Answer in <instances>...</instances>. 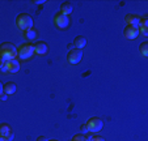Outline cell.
<instances>
[{
	"mask_svg": "<svg viewBox=\"0 0 148 141\" xmlns=\"http://www.w3.org/2000/svg\"><path fill=\"white\" fill-rule=\"evenodd\" d=\"M72 9H73L72 3H70V1H64V3H62V5H60V13L68 16V14L72 12Z\"/></svg>",
	"mask_w": 148,
	"mask_h": 141,
	"instance_id": "obj_15",
	"label": "cell"
},
{
	"mask_svg": "<svg viewBox=\"0 0 148 141\" xmlns=\"http://www.w3.org/2000/svg\"><path fill=\"white\" fill-rule=\"evenodd\" d=\"M125 21H126V24H127V25L138 26V25H139V21H140V17L136 16V14H126Z\"/></svg>",
	"mask_w": 148,
	"mask_h": 141,
	"instance_id": "obj_12",
	"label": "cell"
},
{
	"mask_svg": "<svg viewBox=\"0 0 148 141\" xmlns=\"http://www.w3.org/2000/svg\"><path fill=\"white\" fill-rule=\"evenodd\" d=\"M123 34L127 39H135L138 35H139V29L138 26H131V25H127L123 30Z\"/></svg>",
	"mask_w": 148,
	"mask_h": 141,
	"instance_id": "obj_8",
	"label": "cell"
},
{
	"mask_svg": "<svg viewBox=\"0 0 148 141\" xmlns=\"http://www.w3.org/2000/svg\"><path fill=\"white\" fill-rule=\"evenodd\" d=\"M4 93L7 94V95H9V94H13V93H16V90H17V85L14 82H12V81H8L7 84H4Z\"/></svg>",
	"mask_w": 148,
	"mask_h": 141,
	"instance_id": "obj_13",
	"label": "cell"
},
{
	"mask_svg": "<svg viewBox=\"0 0 148 141\" xmlns=\"http://www.w3.org/2000/svg\"><path fill=\"white\" fill-rule=\"evenodd\" d=\"M0 141H9V140H7L5 137H0Z\"/></svg>",
	"mask_w": 148,
	"mask_h": 141,
	"instance_id": "obj_27",
	"label": "cell"
},
{
	"mask_svg": "<svg viewBox=\"0 0 148 141\" xmlns=\"http://www.w3.org/2000/svg\"><path fill=\"white\" fill-rule=\"evenodd\" d=\"M138 29H139V34L142 33L144 37L148 35V20L145 18V17H142V18H140Z\"/></svg>",
	"mask_w": 148,
	"mask_h": 141,
	"instance_id": "obj_11",
	"label": "cell"
},
{
	"mask_svg": "<svg viewBox=\"0 0 148 141\" xmlns=\"http://www.w3.org/2000/svg\"><path fill=\"white\" fill-rule=\"evenodd\" d=\"M4 65H5V61H4V60H3V59H1V56H0V69L3 68V67H4Z\"/></svg>",
	"mask_w": 148,
	"mask_h": 141,
	"instance_id": "obj_20",
	"label": "cell"
},
{
	"mask_svg": "<svg viewBox=\"0 0 148 141\" xmlns=\"http://www.w3.org/2000/svg\"><path fill=\"white\" fill-rule=\"evenodd\" d=\"M37 141H47V140H46L45 136H39V137L37 138Z\"/></svg>",
	"mask_w": 148,
	"mask_h": 141,
	"instance_id": "obj_23",
	"label": "cell"
},
{
	"mask_svg": "<svg viewBox=\"0 0 148 141\" xmlns=\"http://www.w3.org/2000/svg\"><path fill=\"white\" fill-rule=\"evenodd\" d=\"M3 89H4V84H1V82H0V94H3V93H4V90H3Z\"/></svg>",
	"mask_w": 148,
	"mask_h": 141,
	"instance_id": "obj_24",
	"label": "cell"
},
{
	"mask_svg": "<svg viewBox=\"0 0 148 141\" xmlns=\"http://www.w3.org/2000/svg\"><path fill=\"white\" fill-rule=\"evenodd\" d=\"M5 67L8 69V72L11 73H16L20 71V61L17 59H12V60L5 61Z\"/></svg>",
	"mask_w": 148,
	"mask_h": 141,
	"instance_id": "obj_9",
	"label": "cell"
},
{
	"mask_svg": "<svg viewBox=\"0 0 148 141\" xmlns=\"http://www.w3.org/2000/svg\"><path fill=\"white\" fill-rule=\"evenodd\" d=\"M47 141H58V140H54V138H53V140H47Z\"/></svg>",
	"mask_w": 148,
	"mask_h": 141,
	"instance_id": "obj_28",
	"label": "cell"
},
{
	"mask_svg": "<svg viewBox=\"0 0 148 141\" xmlns=\"http://www.w3.org/2000/svg\"><path fill=\"white\" fill-rule=\"evenodd\" d=\"M89 141H105V138L102 137V136H93V137H90L89 138Z\"/></svg>",
	"mask_w": 148,
	"mask_h": 141,
	"instance_id": "obj_19",
	"label": "cell"
},
{
	"mask_svg": "<svg viewBox=\"0 0 148 141\" xmlns=\"http://www.w3.org/2000/svg\"><path fill=\"white\" fill-rule=\"evenodd\" d=\"M16 25L23 31L33 28V17L29 13H20L16 18Z\"/></svg>",
	"mask_w": 148,
	"mask_h": 141,
	"instance_id": "obj_2",
	"label": "cell"
},
{
	"mask_svg": "<svg viewBox=\"0 0 148 141\" xmlns=\"http://www.w3.org/2000/svg\"><path fill=\"white\" fill-rule=\"evenodd\" d=\"M34 3H36V4H43V3H45V0H36Z\"/></svg>",
	"mask_w": 148,
	"mask_h": 141,
	"instance_id": "obj_25",
	"label": "cell"
},
{
	"mask_svg": "<svg viewBox=\"0 0 148 141\" xmlns=\"http://www.w3.org/2000/svg\"><path fill=\"white\" fill-rule=\"evenodd\" d=\"M1 71H3V72H8V69H7V67H5V65H4L3 68H1Z\"/></svg>",
	"mask_w": 148,
	"mask_h": 141,
	"instance_id": "obj_26",
	"label": "cell"
},
{
	"mask_svg": "<svg viewBox=\"0 0 148 141\" xmlns=\"http://www.w3.org/2000/svg\"><path fill=\"white\" fill-rule=\"evenodd\" d=\"M13 131H12V128L9 127V124H7V123H1L0 124V137H5L7 140L12 141L13 140Z\"/></svg>",
	"mask_w": 148,
	"mask_h": 141,
	"instance_id": "obj_7",
	"label": "cell"
},
{
	"mask_svg": "<svg viewBox=\"0 0 148 141\" xmlns=\"http://www.w3.org/2000/svg\"><path fill=\"white\" fill-rule=\"evenodd\" d=\"M81 58H83V51L79 48H71L70 52L67 54V59L71 64H77L80 63Z\"/></svg>",
	"mask_w": 148,
	"mask_h": 141,
	"instance_id": "obj_6",
	"label": "cell"
},
{
	"mask_svg": "<svg viewBox=\"0 0 148 141\" xmlns=\"http://www.w3.org/2000/svg\"><path fill=\"white\" fill-rule=\"evenodd\" d=\"M73 44H75L76 48H79V50H81L83 47H85V44H87V38L83 35H77L75 39H73Z\"/></svg>",
	"mask_w": 148,
	"mask_h": 141,
	"instance_id": "obj_14",
	"label": "cell"
},
{
	"mask_svg": "<svg viewBox=\"0 0 148 141\" xmlns=\"http://www.w3.org/2000/svg\"><path fill=\"white\" fill-rule=\"evenodd\" d=\"M71 141H89V140H88V137L84 133H77V135L73 136Z\"/></svg>",
	"mask_w": 148,
	"mask_h": 141,
	"instance_id": "obj_18",
	"label": "cell"
},
{
	"mask_svg": "<svg viewBox=\"0 0 148 141\" xmlns=\"http://www.w3.org/2000/svg\"><path fill=\"white\" fill-rule=\"evenodd\" d=\"M0 56L4 61L17 58V47L11 42H3L0 44Z\"/></svg>",
	"mask_w": 148,
	"mask_h": 141,
	"instance_id": "obj_1",
	"label": "cell"
},
{
	"mask_svg": "<svg viewBox=\"0 0 148 141\" xmlns=\"http://www.w3.org/2000/svg\"><path fill=\"white\" fill-rule=\"evenodd\" d=\"M54 22H55V25L58 26L59 29H66L68 26V24H70V18H68V16L58 12V13L54 16Z\"/></svg>",
	"mask_w": 148,
	"mask_h": 141,
	"instance_id": "obj_5",
	"label": "cell"
},
{
	"mask_svg": "<svg viewBox=\"0 0 148 141\" xmlns=\"http://www.w3.org/2000/svg\"><path fill=\"white\" fill-rule=\"evenodd\" d=\"M34 54V44L32 43H23L17 47V56L20 59H29Z\"/></svg>",
	"mask_w": 148,
	"mask_h": 141,
	"instance_id": "obj_3",
	"label": "cell"
},
{
	"mask_svg": "<svg viewBox=\"0 0 148 141\" xmlns=\"http://www.w3.org/2000/svg\"><path fill=\"white\" fill-rule=\"evenodd\" d=\"M139 51L143 56H148V42H143V43H140Z\"/></svg>",
	"mask_w": 148,
	"mask_h": 141,
	"instance_id": "obj_17",
	"label": "cell"
},
{
	"mask_svg": "<svg viewBox=\"0 0 148 141\" xmlns=\"http://www.w3.org/2000/svg\"><path fill=\"white\" fill-rule=\"evenodd\" d=\"M85 125H87V128H88V132L97 133L98 131H101L103 123H102V120H101L100 118H97V116H93V118H90V119L88 120L87 123H85Z\"/></svg>",
	"mask_w": 148,
	"mask_h": 141,
	"instance_id": "obj_4",
	"label": "cell"
},
{
	"mask_svg": "<svg viewBox=\"0 0 148 141\" xmlns=\"http://www.w3.org/2000/svg\"><path fill=\"white\" fill-rule=\"evenodd\" d=\"M24 34H25V37L28 39H36L37 35H38V33H37V30L34 28H30V29H28V30H25Z\"/></svg>",
	"mask_w": 148,
	"mask_h": 141,
	"instance_id": "obj_16",
	"label": "cell"
},
{
	"mask_svg": "<svg viewBox=\"0 0 148 141\" xmlns=\"http://www.w3.org/2000/svg\"><path fill=\"white\" fill-rule=\"evenodd\" d=\"M80 129L83 131V132H88V128H87V125H85V124H83V125H81V127H80Z\"/></svg>",
	"mask_w": 148,
	"mask_h": 141,
	"instance_id": "obj_21",
	"label": "cell"
},
{
	"mask_svg": "<svg viewBox=\"0 0 148 141\" xmlns=\"http://www.w3.org/2000/svg\"><path fill=\"white\" fill-rule=\"evenodd\" d=\"M0 99H1V101H5V99H7V94H5V93L0 94Z\"/></svg>",
	"mask_w": 148,
	"mask_h": 141,
	"instance_id": "obj_22",
	"label": "cell"
},
{
	"mask_svg": "<svg viewBox=\"0 0 148 141\" xmlns=\"http://www.w3.org/2000/svg\"><path fill=\"white\" fill-rule=\"evenodd\" d=\"M49 51V46L46 42H37L36 44H34V52H37L38 55H45V54H47Z\"/></svg>",
	"mask_w": 148,
	"mask_h": 141,
	"instance_id": "obj_10",
	"label": "cell"
}]
</instances>
